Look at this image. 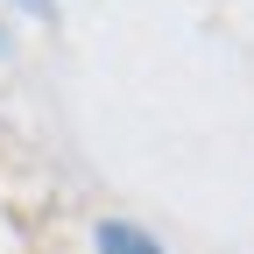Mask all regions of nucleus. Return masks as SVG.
Listing matches in <instances>:
<instances>
[{"instance_id": "1", "label": "nucleus", "mask_w": 254, "mask_h": 254, "mask_svg": "<svg viewBox=\"0 0 254 254\" xmlns=\"http://www.w3.org/2000/svg\"><path fill=\"white\" fill-rule=\"evenodd\" d=\"M92 247L99 254H163V240L141 233V226H127V219H106V226L92 233Z\"/></svg>"}, {"instance_id": "2", "label": "nucleus", "mask_w": 254, "mask_h": 254, "mask_svg": "<svg viewBox=\"0 0 254 254\" xmlns=\"http://www.w3.org/2000/svg\"><path fill=\"white\" fill-rule=\"evenodd\" d=\"M14 7H28V14H57V0H14Z\"/></svg>"}]
</instances>
